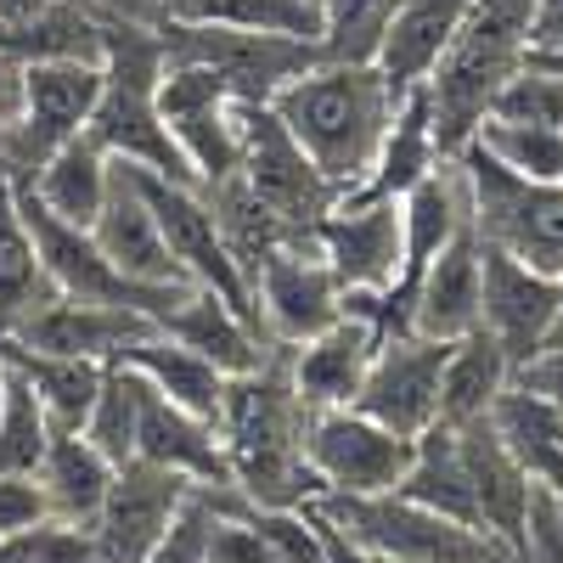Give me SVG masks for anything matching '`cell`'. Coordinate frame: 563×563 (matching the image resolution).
<instances>
[{
  "label": "cell",
  "instance_id": "6da1fadb",
  "mask_svg": "<svg viewBox=\"0 0 563 563\" xmlns=\"http://www.w3.org/2000/svg\"><path fill=\"white\" fill-rule=\"evenodd\" d=\"M395 90L378 63H310L271 97V113L299 141V153L333 192H355L378 164V147L395 119Z\"/></svg>",
  "mask_w": 563,
  "mask_h": 563
},
{
  "label": "cell",
  "instance_id": "7a4b0ae2",
  "mask_svg": "<svg viewBox=\"0 0 563 563\" xmlns=\"http://www.w3.org/2000/svg\"><path fill=\"white\" fill-rule=\"evenodd\" d=\"M305 422L310 406L294 395L288 378V344H276L254 372L225 378V406H220V445L231 485L260 507H305L321 496L310 462H305Z\"/></svg>",
  "mask_w": 563,
  "mask_h": 563
},
{
  "label": "cell",
  "instance_id": "3957f363",
  "mask_svg": "<svg viewBox=\"0 0 563 563\" xmlns=\"http://www.w3.org/2000/svg\"><path fill=\"white\" fill-rule=\"evenodd\" d=\"M530 12H536V0H467L451 45L440 52L434 74L422 79L440 158H456L474 141V130L490 119V108L501 97V85L525 68Z\"/></svg>",
  "mask_w": 563,
  "mask_h": 563
},
{
  "label": "cell",
  "instance_id": "277c9868",
  "mask_svg": "<svg viewBox=\"0 0 563 563\" xmlns=\"http://www.w3.org/2000/svg\"><path fill=\"white\" fill-rule=\"evenodd\" d=\"M158 79H164V40L141 18H102V97L90 108V135L119 164H141L164 180L198 186L192 164L180 158L175 135L158 113Z\"/></svg>",
  "mask_w": 563,
  "mask_h": 563
},
{
  "label": "cell",
  "instance_id": "5b68a950",
  "mask_svg": "<svg viewBox=\"0 0 563 563\" xmlns=\"http://www.w3.org/2000/svg\"><path fill=\"white\" fill-rule=\"evenodd\" d=\"M316 512H327L344 536L372 547L389 563H525L519 547H507L496 530L456 525L445 512H429L406 501L400 490L384 496H310Z\"/></svg>",
  "mask_w": 563,
  "mask_h": 563
},
{
  "label": "cell",
  "instance_id": "8992f818",
  "mask_svg": "<svg viewBox=\"0 0 563 563\" xmlns=\"http://www.w3.org/2000/svg\"><path fill=\"white\" fill-rule=\"evenodd\" d=\"M456 164L467 175L479 243L563 282V180H525L474 141L456 153Z\"/></svg>",
  "mask_w": 563,
  "mask_h": 563
},
{
  "label": "cell",
  "instance_id": "52a82bcc",
  "mask_svg": "<svg viewBox=\"0 0 563 563\" xmlns=\"http://www.w3.org/2000/svg\"><path fill=\"white\" fill-rule=\"evenodd\" d=\"M238 180L260 209H271L294 238H310V243H316L321 214L339 203V192L299 153V141L282 130L271 102H238Z\"/></svg>",
  "mask_w": 563,
  "mask_h": 563
},
{
  "label": "cell",
  "instance_id": "ba28073f",
  "mask_svg": "<svg viewBox=\"0 0 563 563\" xmlns=\"http://www.w3.org/2000/svg\"><path fill=\"white\" fill-rule=\"evenodd\" d=\"M97 97H102V63H79V57L23 63V74H18V119L7 124V135H0V169H7L12 180L34 175L68 135H79L90 124Z\"/></svg>",
  "mask_w": 563,
  "mask_h": 563
},
{
  "label": "cell",
  "instance_id": "9c48e42d",
  "mask_svg": "<svg viewBox=\"0 0 563 563\" xmlns=\"http://www.w3.org/2000/svg\"><path fill=\"white\" fill-rule=\"evenodd\" d=\"M169 63H198L225 79L238 102H271L288 79L316 63V45L294 34H260V29H214V23H153Z\"/></svg>",
  "mask_w": 563,
  "mask_h": 563
},
{
  "label": "cell",
  "instance_id": "30bf717a",
  "mask_svg": "<svg viewBox=\"0 0 563 563\" xmlns=\"http://www.w3.org/2000/svg\"><path fill=\"white\" fill-rule=\"evenodd\" d=\"M411 456H417V440L372 422L355 406L310 411L305 422V462L321 496H384L406 479Z\"/></svg>",
  "mask_w": 563,
  "mask_h": 563
},
{
  "label": "cell",
  "instance_id": "8fae6325",
  "mask_svg": "<svg viewBox=\"0 0 563 563\" xmlns=\"http://www.w3.org/2000/svg\"><path fill=\"white\" fill-rule=\"evenodd\" d=\"M130 169H135V180H141V192H147V203H153V214H158V231H164L169 254L180 260L186 282H192V288L220 294L225 305H238V310L260 327V310H254V294H249V276H243V265L231 260V249H225V238H220V220H214L209 192H203V186L164 180V175L141 169V164H130ZM260 333H265V327H260Z\"/></svg>",
  "mask_w": 563,
  "mask_h": 563
},
{
  "label": "cell",
  "instance_id": "7c38bea8",
  "mask_svg": "<svg viewBox=\"0 0 563 563\" xmlns=\"http://www.w3.org/2000/svg\"><path fill=\"white\" fill-rule=\"evenodd\" d=\"M192 496V479L158 467L147 456H130L113 467V485L90 519V563H147L158 541L169 536L175 512Z\"/></svg>",
  "mask_w": 563,
  "mask_h": 563
},
{
  "label": "cell",
  "instance_id": "4fadbf2b",
  "mask_svg": "<svg viewBox=\"0 0 563 563\" xmlns=\"http://www.w3.org/2000/svg\"><path fill=\"white\" fill-rule=\"evenodd\" d=\"M249 294L271 344H305L344 316V288L316 243L265 254L249 276Z\"/></svg>",
  "mask_w": 563,
  "mask_h": 563
},
{
  "label": "cell",
  "instance_id": "5bb4252c",
  "mask_svg": "<svg viewBox=\"0 0 563 563\" xmlns=\"http://www.w3.org/2000/svg\"><path fill=\"white\" fill-rule=\"evenodd\" d=\"M451 344L422 339V333H384L378 355L366 366V384L355 395V411H366L372 422H384V429H395L406 440L434 429L440 422V372H445Z\"/></svg>",
  "mask_w": 563,
  "mask_h": 563
},
{
  "label": "cell",
  "instance_id": "9a60e30c",
  "mask_svg": "<svg viewBox=\"0 0 563 563\" xmlns=\"http://www.w3.org/2000/svg\"><path fill=\"white\" fill-rule=\"evenodd\" d=\"M316 249L333 265L344 294L384 299L400 282V198L344 192L316 225Z\"/></svg>",
  "mask_w": 563,
  "mask_h": 563
},
{
  "label": "cell",
  "instance_id": "2e32d148",
  "mask_svg": "<svg viewBox=\"0 0 563 563\" xmlns=\"http://www.w3.org/2000/svg\"><path fill=\"white\" fill-rule=\"evenodd\" d=\"M558 299H563L558 276H541V271L519 265L512 254L479 243V327L496 339V350L507 355L512 372L530 366L547 350Z\"/></svg>",
  "mask_w": 563,
  "mask_h": 563
},
{
  "label": "cell",
  "instance_id": "e0dca14e",
  "mask_svg": "<svg viewBox=\"0 0 563 563\" xmlns=\"http://www.w3.org/2000/svg\"><path fill=\"white\" fill-rule=\"evenodd\" d=\"M90 243L102 249V260L124 276V282H141V288H192L180 271V260L169 254L164 231H158V214L141 192V180L130 164L113 158V186L90 220Z\"/></svg>",
  "mask_w": 563,
  "mask_h": 563
},
{
  "label": "cell",
  "instance_id": "ac0fdd59",
  "mask_svg": "<svg viewBox=\"0 0 563 563\" xmlns=\"http://www.w3.org/2000/svg\"><path fill=\"white\" fill-rule=\"evenodd\" d=\"M158 333L153 316L141 310H119V305H85V299H68V294H45L18 327L12 339L29 344V350H45V355H79V361H119L124 344Z\"/></svg>",
  "mask_w": 563,
  "mask_h": 563
},
{
  "label": "cell",
  "instance_id": "d6986e66",
  "mask_svg": "<svg viewBox=\"0 0 563 563\" xmlns=\"http://www.w3.org/2000/svg\"><path fill=\"white\" fill-rule=\"evenodd\" d=\"M456 434V456H462V474H467V490H474V507H479V525L496 530L507 547L525 552V536H530V474L512 451L501 445L496 422L490 417H474V422H445Z\"/></svg>",
  "mask_w": 563,
  "mask_h": 563
},
{
  "label": "cell",
  "instance_id": "ffe728a7",
  "mask_svg": "<svg viewBox=\"0 0 563 563\" xmlns=\"http://www.w3.org/2000/svg\"><path fill=\"white\" fill-rule=\"evenodd\" d=\"M378 327L366 316H339L327 333L305 339V344H288V378H294V395L310 406V411H333V406H355L361 384H366V366L378 355Z\"/></svg>",
  "mask_w": 563,
  "mask_h": 563
},
{
  "label": "cell",
  "instance_id": "44dd1931",
  "mask_svg": "<svg viewBox=\"0 0 563 563\" xmlns=\"http://www.w3.org/2000/svg\"><path fill=\"white\" fill-rule=\"evenodd\" d=\"M411 333L422 339H467L479 327V231L467 220L456 238L440 249V260L417 276L406 305Z\"/></svg>",
  "mask_w": 563,
  "mask_h": 563
},
{
  "label": "cell",
  "instance_id": "7402d4cb",
  "mask_svg": "<svg viewBox=\"0 0 563 563\" xmlns=\"http://www.w3.org/2000/svg\"><path fill=\"white\" fill-rule=\"evenodd\" d=\"M141 384V411H135V456H147L158 467H175L192 485H231V467H225V445L220 429L192 411H180L175 400H164L147 378Z\"/></svg>",
  "mask_w": 563,
  "mask_h": 563
},
{
  "label": "cell",
  "instance_id": "603a6c76",
  "mask_svg": "<svg viewBox=\"0 0 563 563\" xmlns=\"http://www.w3.org/2000/svg\"><path fill=\"white\" fill-rule=\"evenodd\" d=\"M158 333H169L175 344H186V350H198L203 361H214L225 378H243V372H254V366L276 350L238 305H225V299L209 294V288H186V294L158 316Z\"/></svg>",
  "mask_w": 563,
  "mask_h": 563
},
{
  "label": "cell",
  "instance_id": "cb8c5ba5",
  "mask_svg": "<svg viewBox=\"0 0 563 563\" xmlns=\"http://www.w3.org/2000/svg\"><path fill=\"white\" fill-rule=\"evenodd\" d=\"M18 186H23V192H29L45 214H57L63 225H85V231H90V220H97L108 186H113V158H108V147H102L97 135L79 130V135H68L34 175H23Z\"/></svg>",
  "mask_w": 563,
  "mask_h": 563
},
{
  "label": "cell",
  "instance_id": "d4e9b609",
  "mask_svg": "<svg viewBox=\"0 0 563 563\" xmlns=\"http://www.w3.org/2000/svg\"><path fill=\"white\" fill-rule=\"evenodd\" d=\"M119 366H130L135 378H147L164 400H175L180 411H192L203 422H220L225 406V372L214 361H203L198 350L175 344L169 333H147L119 350Z\"/></svg>",
  "mask_w": 563,
  "mask_h": 563
},
{
  "label": "cell",
  "instance_id": "484cf974",
  "mask_svg": "<svg viewBox=\"0 0 563 563\" xmlns=\"http://www.w3.org/2000/svg\"><path fill=\"white\" fill-rule=\"evenodd\" d=\"M490 422H496L501 445L512 451V462L530 474V485L563 501V406L507 384L501 400L490 406Z\"/></svg>",
  "mask_w": 563,
  "mask_h": 563
},
{
  "label": "cell",
  "instance_id": "4316f807",
  "mask_svg": "<svg viewBox=\"0 0 563 563\" xmlns=\"http://www.w3.org/2000/svg\"><path fill=\"white\" fill-rule=\"evenodd\" d=\"M462 12H467V0H400L395 7L384 52H378V74L389 79L395 97H406L411 85H422L434 74V63L451 45Z\"/></svg>",
  "mask_w": 563,
  "mask_h": 563
},
{
  "label": "cell",
  "instance_id": "83f0119b",
  "mask_svg": "<svg viewBox=\"0 0 563 563\" xmlns=\"http://www.w3.org/2000/svg\"><path fill=\"white\" fill-rule=\"evenodd\" d=\"M440 164V141H434V113H429V90L411 85L406 97L395 102V119H389V135L378 147V164L372 175L355 186L361 198H400Z\"/></svg>",
  "mask_w": 563,
  "mask_h": 563
},
{
  "label": "cell",
  "instance_id": "f1b7e54d",
  "mask_svg": "<svg viewBox=\"0 0 563 563\" xmlns=\"http://www.w3.org/2000/svg\"><path fill=\"white\" fill-rule=\"evenodd\" d=\"M40 490H45V507L68 525H90L97 507L113 485V462L90 445L85 434H52L45 445V462H40Z\"/></svg>",
  "mask_w": 563,
  "mask_h": 563
},
{
  "label": "cell",
  "instance_id": "f546056e",
  "mask_svg": "<svg viewBox=\"0 0 563 563\" xmlns=\"http://www.w3.org/2000/svg\"><path fill=\"white\" fill-rule=\"evenodd\" d=\"M512 384V366L496 350V339L485 327H474L467 339L451 344L445 372H440V422H474L490 417V406L501 400V389Z\"/></svg>",
  "mask_w": 563,
  "mask_h": 563
},
{
  "label": "cell",
  "instance_id": "4dcf8cb0",
  "mask_svg": "<svg viewBox=\"0 0 563 563\" xmlns=\"http://www.w3.org/2000/svg\"><path fill=\"white\" fill-rule=\"evenodd\" d=\"M45 294H52V282H45V271H40L29 220L18 209V186H12L7 169H0V333H12Z\"/></svg>",
  "mask_w": 563,
  "mask_h": 563
},
{
  "label": "cell",
  "instance_id": "1f68e13d",
  "mask_svg": "<svg viewBox=\"0 0 563 563\" xmlns=\"http://www.w3.org/2000/svg\"><path fill=\"white\" fill-rule=\"evenodd\" d=\"M158 23H214V29H260L294 34L316 45V0H153Z\"/></svg>",
  "mask_w": 563,
  "mask_h": 563
},
{
  "label": "cell",
  "instance_id": "d6a6232c",
  "mask_svg": "<svg viewBox=\"0 0 563 563\" xmlns=\"http://www.w3.org/2000/svg\"><path fill=\"white\" fill-rule=\"evenodd\" d=\"M400 0H316V63H378Z\"/></svg>",
  "mask_w": 563,
  "mask_h": 563
},
{
  "label": "cell",
  "instance_id": "836d02e7",
  "mask_svg": "<svg viewBox=\"0 0 563 563\" xmlns=\"http://www.w3.org/2000/svg\"><path fill=\"white\" fill-rule=\"evenodd\" d=\"M474 147H485L496 164H507L512 175H525V180H563V130L485 119L474 130Z\"/></svg>",
  "mask_w": 563,
  "mask_h": 563
},
{
  "label": "cell",
  "instance_id": "e575fe53",
  "mask_svg": "<svg viewBox=\"0 0 563 563\" xmlns=\"http://www.w3.org/2000/svg\"><path fill=\"white\" fill-rule=\"evenodd\" d=\"M135 411H141V384H135V372L119 366V361H108L102 389H97V406H90V417H85L79 434L97 445L113 467H124V462L135 456Z\"/></svg>",
  "mask_w": 563,
  "mask_h": 563
},
{
  "label": "cell",
  "instance_id": "d590c367",
  "mask_svg": "<svg viewBox=\"0 0 563 563\" xmlns=\"http://www.w3.org/2000/svg\"><path fill=\"white\" fill-rule=\"evenodd\" d=\"M12 372V366H7ZM52 417L34 400L29 378H7V406H0V474H40L45 445H52Z\"/></svg>",
  "mask_w": 563,
  "mask_h": 563
},
{
  "label": "cell",
  "instance_id": "8d00e7d4",
  "mask_svg": "<svg viewBox=\"0 0 563 563\" xmlns=\"http://www.w3.org/2000/svg\"><path fill=\"white\" fill-rule=\"evenodd\" d=\"M0 563H90V525H68L45 512L29 530L0 536Z\"/></svg>",
  "mask_w": 563,
  "mask_h": 563
},
{
  "label": "cell",
  "instance_id": "74e56055",
  "mask_svg": "<svg viewBox=\"0 0 563 563\" xmlns=\"http://www.w3.org/2000/svg\"><path fill=\"white\" fill-rule=\"evenodd\" d=\"M490 119H512V124H547V130H563V79L536 68L525 57V68L501 85V97L490 108Z\"/></svg>",
  "mask_w": 563,
  "mask_h": 563
},
{
  "label": "cell",
  "instance_id": "f35d334b",
  "mask_svg": "<svg viewBox=\"0 0 563 563\" xmlns=\"http://www.w3.org/2000/svg\"><path fill=\"white\" fill-rule=\"evenodd\" d=\"M45 490L34 474H0V536L12 530H29L34 519H45Z\"/></svg>",
  "mask_w": 563,
  "mask_h": 563
},
{
  "label": "cell",
  "instance_id": "ab89813d",
  "mask_svg": "<svg viewBox=\"0 0 563 563\" xmlns=\"http://www.w3.org/2000/svg\"><path fill=\"white\" fill-rule=\"evenodd\" d=\"M512 384L530 389V395H547L552 406H563V350H541L530 366L512 372Z\"/></svg>",
  "mask_w": 563,
  "mask_h": 563
},
{
  "label": "cell",
  "instance_id": "60d3db41",
  "mask_svg": "<svg viewBox=\"0 0 563 563\" xmlns=\"http://www.w3.org/2000/svg\"><path fill=\"white\" fill-rule=\"evenodd\" d=\"M310 507V501H305ZM316 512V507H310ZM316 530H321V563H389V558H378L372 547H361L355 536H344L327 512H316Z\"/></svg>",
  "mask_w": 563,
  "mask_h": 563
},
{
  "label": "cell",
  "instance_id": "b9f144b4",
  "mask_svg": "<svg viewBox=\"0 0 563 563\" xmlns=\"http://www.w3.org/2000/svg\"><path fill=\"white\" fill-rule=\"evenodd\" d=\"M558 45H563V0H536V12H530V57L558 52Z\"/></svg>",
  "mask_w": 563,
  "mask_h": 563
},
{
  "label": "cell",
  "instance_id": "7bdbcfd3",
  "mask_svg": "<svg viewBox=\"0 0 563 563\" xmlns=\"http://www.w3.org/2000/svg\"><path fill=\"white\" fill-rule=\"evenodd\" d=\"M536 68H547V74H558L563 79V45H558V52H541V57H530Z\"/></svg>",
  "mask_w": 563,
  "mask_h": 563
},
{
  "label": "cell",
  "instance_id": "ee69618b",
  "mask_svg": "<svg viewBox=\"0 0 563 563\" xmlns=\"http://www.w3.org/2000/svg\"><path fill=\"white\" fill-rule=\"evenodd\" d=\"M547 350H563V299H558V316H552V339H547Z\"/></svg>",
  "mask_w": 563,
  "mask_h": 563
},
{
  "label": "cell",
  "instance_id": "f6af8a7d",
  "mask_svg": "<svg viewBox=\"0 0 563 563\" xmlns=\"http://www.w3.org/2000/svg\"><path fill=\"white\" fill-rule=\"evenodd\" d=\"M7 378H12V372H7V366H0V406H7Z\"/></svg>",
  "mask_w": 563,
  "mask_h": 563
},
{
  "label": "cell",
  "instance_id": "bcb514c9",
  "mask_svg": "<svg viewBox=\"0 0 563 563\" xmlns=\"http://www.w3.org/2000/svg\"><path fill=\"white\" fill-rule=\"evenodd\" d=\"M558 519H563V501H558Z\"/></svg>",
  "mask_w": 563,
  "mask_h": 563
}]
</instances>
